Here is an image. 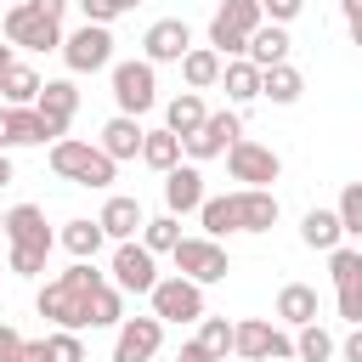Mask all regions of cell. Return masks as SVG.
<instances>
[{
    "mask_svg": "<svg viewBox=\"0 0 362 362\" xmlns=\"http://www.w3.org/2000/svg\"><path fill=\"white\" fill-rule=\"evenodd\" d=\"M96 226H102L113 243L136 238V232L147 226V215H141V198H107V204H102V215H96Z\"/></svg>",
    "mask_w": 362,
    "mask_h": 362,
    "instance_id": "obj_21",
    "label": "cell"
},
{
    "mask_svg": "<svg viewBox=\"0 0 362 362\" xmlns=\"http://www.w3.org/2000/svg\"><path fill=\"white\" fill-rule=\"evenodd\" d=\"M102 238H107V232H102L96 221H68V226H62V249H68L74 260H96Z\"/></svg>",
    "mask_w": 362,
    "mask_h": 362,
    "instance_id": "obj_32",
    "label": "cell"
},
{
    "mask_svg": "<svg viewBox=\"0 0 362 362\" xmlns=\"http://www.w3.org/2000/svg\"><path fill=\"white\" fill-rule=\"evenodd\" d=\"M221 85H226L232 102H255V96H260V68H255L249 57H243V62H226V68H221Z\"/></svg>",
    "mask_w": 362,
    "mask_h": 362,
    "instance_id": "obj_30",
    "label": "cell"
},
{
    "mask_svg": "<svg viewBox=\"0 0 362 362\" xmlns=\"http://www.w3.org/2000/svg\"><path fill=\"white\" fill-rule=\"evenodd\" d=\"M141 243H147L153 255H170V249L181 243V221H175V215H158V221H147V226H141Z\"/></svg>",
    "mask_w": 362,
    "mask_h": 362,
    "instance_id": "obj_33",
    "label": "cell"
},
{
    "mask_svg": "<svg viewBox=\"0 0 362 362\" xmlns=\"http://www.w3.org/2000/svg\"><path fill=\"white\" fill-rule=\"evenodd\" d=\"M17 356H23V334L11 322H0V362H17Z\"/></svg>",
    "mask_w": 362,
    "mask_h": 362,
    "instance_id": "obj_41",
    "label": "cell"
},
{
    "mask_svg": "<svg viewBox=\"0 0 362 362\" xmlns=\"http://www.w3.org/2000/svg\"><path fill=\"white\" fill-rule=\"evenodd\" d=\"M164 204H170V215H187V209H198V204H204V175H198L192 164H175V170H164Z\"/></svg>",
    "mask_w": 362,
    "mask_h": 362,
    "instance_id": "obj_20",
    "label": "cell"
},
{
    "mask_svg": "<svg viewBox=\"0 0 362 362\" xmlns=\"http://www.w3.org/2000/svg\"><path fill=\"white\" fill-rule=\"evenodd\" d=\"M175 362H215V356H209V351H204V345H198V339H187V345H181V356H175Z\"/></svg>",
    "mask_w": 362,
    "mask_h": 362,
    "instance_id": "obj_44",
    "label": "cell"
},
{
    "mask_svg": "<svg viewBox=\"0 0 362 362\" xmlns=\"http://www.w3.org/2000/svg\"><path fill=\"white\" fill-rule=\"evenodd\" d=\"M345 6V23H351V40L362 45V0H339Z\"/></svg>",
    "mask_w": 362,
    "mask_h": 362,
    "instance_id": "obj_43",
    "label": "cell"
},
{
    "mask_svg": "<svg viewBox=\"0 0 362 362\" xmlns=\"http://www.w3.org/2000/svg\"><path fill=\"white\" fill-rule=\"evenodd\" d=\"M107 277L90 266V260H74L57 283H45L40 288V317H51L57 328H90V311H96V288H102Z\"/></svg>",
    "mask_w": 362,
    "mask_h": 362,
    "instance_id": "obj_2",
    "label": "cell"
},
{
    "mask_svg": "<svg viewBox=\"0 0 362 362\" xmlns=\"http://www.w3.org/2000/svg\"><path fill=\"white\" fill-rule=\"evenodd\" d=\"M204 328H198V345L215 356V362H226V351H232V322L226 317H198Z\"/></svg>",
    "mask_w": 362,
    "mask_h": 362,
    "instance_id": "obj_34",
    "label": "cell"
},
{
    "mask_svg": "<svg viewBox=\"0 0 362 362\" xmlns=\"http://www.w3.org/2000/svg\"><path fill=\"white\" fill-rule=\"evenodd\" d=\"M119 311H124V305H119V288H113V283H102V288H96V311H90V328H113V322H119Z\"/></svg>",
    "mask_w": 362,
    "mask_h": 362,
    "instance_id": "obj_37",
    "label": "cell"
},
{
    "mask_svg": "<svg viewBox=\"0 0 362 362\" xmlns=\"http://www.w3.org/2000/svg\"><path fill=\"white\" fill-rule=\"evenodd\" d=\"M147 300H153V317L158 322H198L204 317V283H192L181 272L175 277H158Z\"/></svg>",
    "mask_w": 362,
    "mask_h": 362,
    "instance_id": "obj_6",
    "label": "cell"
},
{
    "mask_svg": "<svg viewBox=\"0 0 362 362\" xmlns=\"http://www.w3.org/2000/svg\"><path fill=\"white\" fill-rule=\"evenodd\" d=\"M294 356H300V362H328V356H334V339H328V328L305 322V328H300V339H294Z\"/></svg>",
    "mask_w": 362,
    "mask_h": 362,
    "instance_id": "obj_35",
    "label": "cell"
},
{
    "mask_svg": "<svg viewBox=\"0 0 362 362\" xmlns=\"http://www.w3.org/2000/svg\"><path fill=\"white\" fill-rule=\"evenodd\" d=\"M243 57H249L255 68H272V62H288V34H283V23H260V28L249 34V45H243Z\"/></svg>",
    "mask_w": 362,
    "mask_h": 362,
    "instance_id": "obj_23",
    "label": "cell"
},
{
    "mask_svg": "<svg viewBox=\"0 0 362 362\" xmlns=\"http://www.w3.org/2000/svg\"><path fill=\"white\" fill-rule=\"evenodd\" d=\"M51 170L62 181H79V187H107L113 181V158L102 147H90V141H74V136L51 141Z\"/></svg>",
    "mask_w": 362,
    "mask_h": 362,
    "instance_id": "obj_4",
    "label": "cell"
},
{
    "mask_svg": "<svg viewBox=\"0 0 362 362\" xmlns=\"http://www.w3.org/2000/svg\"><path fill=\"white\" fill-rule=\"evenodd\" d=\"M221 68H226V57H221L215 45H187V57H181V79H187L192 90H209V85L221 79Z\"/></svg>",
    "mask_w": 362,
    "mask_h": 362,
    "instance_id": "obj_24",
    "label": "cell"
},
{
    "mask_svg": "<svg viewBox=\"0 0 362 362\" xmlns=\"http://www.w3.org/2000/svg\"><path fill=\"white\" fill-rule=\"evenodd\" d=\"M209 113H204V102H198V90H181L170 107H164V130H175V136H192L198 124H204Z\"/></svg>",
    "mask_w": 362,
    "mask_h": 362,
    "instance_id": "obj_29",
    "label": "cell"
},
{
    "mask_svg": "<svg viewBox=\"0 0 362 362\" xmlns=\"http://www.w3.org/2000/svg\"><path fill=\"white\" fill-rule=\"evenodd\" d=\"M62 62H68L74 74H96V68H107V62H113V34H107V23H85V28H74V34L62 40Z\"/></svg>",
    "mask_w": 362,
    "mask_h": 362,
    "instance_id": "obj_10",
    "label": "cell"
},
{
    "mask_svg": "<svg viewBox=\"0 0 362 362\" xmlns=\"http://www.w3.org/2000/svg\"><path fill=\"white\" fill-rule=\"evenodd\" d=\"M28 6H34V11H45V17H57V23H62V6H68V0H28Z\"/></svg>",
    "mask_w": 362,
    "mask_h": 362,
    "instance_id": "obj_46",
    "label": "cell"
},
{
    "mask_svg": "<svg viewBox=\"0 0 362 362\" xmlns=\"http://www.w3.org/2000/svg\"><path fill=\"white\" fill-rule=\"evenodd\" d=\"M6 243H11V272L17 277H34L45 272V255H51V226H45V209L40 204H17L6 209Z\"/></svg>",
    "mask_w": 362,
    "mask_h": 362,
    "instance_id": "obj_3",
    "label": "cell"
},
{
    "mask_svg": "<svg viewBox=\"0 0 362 362\" xmlns=\"http://www.w3.org/2000/svg\"><path fill=\"white\" fill-rule=\"evenodd\" d=\"M226 164H232V181H243V187H266V181H277V170H283V158H277L272 147L243 141V136L226 147Z\"/></svg>",
    "mask_w": 362,
    "mask_h": 362,
    "instance_id": "obj_14",
    "label": "cell"
},
{
    "mask_svg": "<svg viewBox=\"0 0 362 362\" xmlns=\"http://www.w3.org/2000/svg\"><path fill=\"white\" fill-rule=\"evenodd\" d=\"M0 68H11V45H0Z\"/></svg>",
    "mask_w": 362,
    "mask_h": 362,
    "instance_id": "obj_48",
    "label": "cell"
},
{
    "mask_svg": "<svg viewBox=\"0 0 362 362\" xmlns=\"http://www.w3.org/2000/svg\"><path fill=\"white\" fill-rule=\"evenodd\" d=\"M153 283H158V266H153V249L147 243H119L113 249V288L119 294H153Z\"/></svg>",
    "mask_w": 362,
    "mask_h": 362,
    "instance_id": "obj_12",
    "label": "cell"
},
{
    "mask_svg": "<svg viewBox=\"0 0 362 362\" xmlns=\"http://www.w3.org/2000/svg\"><path fill=\"white\" fill-rule=\"evenodd\" d=\"M198 221H204L209 238H226V232H266V226H277V192H266V187H238V192L204 198V204H198Z\"/></svg>",
    "mask_w": 362,
    "mask_h": 362,
    "instance_id": "obj_1",
    "label": "cell"
},
{
    "mask_svg": "<svg viewBox=\"0 0 362 362\" xmlns=\"http://www.w3.org/2000/svg\"><path fill=\"white\" fill-rule=\"evenodd\" d=\"M238 141V113H209L192 136H181V147L192 153V158H215V153H226Z\"/></svg>",
    "mask_w": 362,
    "mask_h": 362,
    "instance_id": "obj_17",
    "label": "cell"
},
{
    "mask_svg": "<svg viewBox=\"0 0 362 362\" xmlns=\"http://www.w3.org/2000/svg\"><path fill=\"white\" fill-rule=\"evenodd\" d=\"M34 141H51L45 119L34 107H0V153L6 147H34Z\"/></svg>",
    "mask_w": 362,
    "mask_h": 362,
    "instance_id": "obj_19",
    "label": "cell"
},
{
    "mask_svg": "<svg viewBox=\"0 0 362 362\" xmlns=\"http://www.w3.org/2000/svg\"><path fill=\"white\" fill-rule=\"evenodd\" d=\"M0 238H6V215H0Z\"/></svg>",
    "mask_w": 362,
    "mask_h": 362,
    "instance_id": "obj_50",
    "label": "cell"
},
{
    "mask_svg": "<svg viewBox=\"0 0 362 362\" xmlns=\"http://www.w3.org/2000/svg\"><path fill=\"white\" fill-rule=\"evenodd\" d=\"M113 102H119V113H136V119L158 102V79H153L147 57L141 62H113Z\"/></svg>",
    "mask_w": 362,
    "mask_h": 362,
    "instance_id": "obj_8",
    "label": "cell"
},
{
    "mask_svg": "<svg viewBox=\"0 0 362 362\" xmlns=\"http://www.w3.org/2000/svg\"><path fill=\"white\" fill-rule=\"evenodd\" d=\"M45 345H51V362H85V345H79V334H74V328H57Z\"/></svg>",
    "mask_w": 362,
    "mask_h": 362,
    "instance_id": "obj_38",
    "label": "cell"
},
{
    "mask_svg": "<svg viewBox=\"0 0 362 362\" xmlns=\"http://www.w3.org/2000/svg\"><path fill=\"white\" fill-rule=\"evenodd\" d=\"M300 238H305V249H339L345 226H339V215H334V209H311V215L300 221Z\"/></svg>",
    "mask_w": 362,
    "mask_h": 362,
    "instance_id": "obj_28",
    "label": "cell"
},
{
    "mask_svg": "<svg viewBox=\"0 0 362 362\" xmlns=\"http://www.w3.org/2000/svg\"><path fill=\"white\" fill-rule=\"evenodd\" d=\"M328 272H334L339 317L356 328V322H362V255H356V249H328Z\"/></svg>",
    "mask_w": 362,
    "mask_h": 362,
    "instance_id": "obj_13",
    "label": "cell"
},
{
    "mask_svg": "<svg viewBox=\"0 0 362 362\" xmlns=\"http://www.w3.org/2000/svg\"><path fill=\"white\" fill-rule=\"evenodd\" d=\"M119 6H124V11H130V6H141V0H119Z\"/></svg>",
    "mask_w": 362,
    "mask_h": 362,
    "instance_id": "obj_49",
    "label": "cell"
},
{
    "mask_svg": "<svg viewBox=\"0 0 362 362\" xmlns=\"http://www.w3.org/2000/svg\"><path fill=\"white\" fill-rule=\"evenodd\" d=\"M164 339L158 317H119V339H113V362H153Z\"/></svg>",
    "mask_w": 362,
    "mask_h": 362,
    "instance_id": "obj_15",
    "label": "cell"
},
{
    "mask_svg": "<svg viewBox=\"0 0 362 362\" xmlns=\"http://www.w3.org/2000/svg\"><path fill=\"white\" fill-rule=\"evenodd\" d=\"M277 317H283L288 328L317 322V288H311V283H283V294H277Z\"/></svg>",
    "mask_w": 362,
    "mask_h": 362,
    "instance_id": "obj_25",
    "label": "cell"
},
{
    "mask_svg": "<svg viewBox=\"0 0 362 362\" xmlns=\"http://www.w3.org/2000/svg\"><path fill=\"white\" fill-rule=\"evenodd\" d=\"M260 0H221V11L209 17V45L221 51V57H243V45H249V34L260 28Z\"/></svg>",
    "mask_w": 362,
    "mask_h": 362,
    "instance_id": "obj_5",
    "label": "cell"
},
{
    "mask_svg": "<svg viewBox=\"0 0 362 362\" xmlns=\"http://www.w3.org/2000/svg\"><path fill=\"white\" fill-rule=\"evenodd\" d=\"M6 40H11V45H28V51H51V45H62V23L45 17V11H34V6L23 0V6L6 11Z\"/></svg>",
    "mask_w": 362,
    "mask_h": 362,
    "instance_id": "obj_11",
    "label": "cell"
},
{
    "mask_svg": "<svg viewBox=\"0 0 362 362\" xmlns=\"http://www.w3.org/2000/svg\"><path fill=\"white\" fill-rule=\"evenodd\" d=\"M345 362H362V322H356L351 339H345Z\"/></svg>",
    "mask_w": 362,
    "mask_h": 362,
    "instance_id": "obj_45",
    "label": "cell"
},
{
    "mask_svg": "<svg viewBox=\"0 0 362 362\" xmlns=\"http://www.w3.org/2000/svg\"><path fill=\"white\" fill-rule=\"evenodd\" d=\"M300 90H305V79H300V68H288V62H272V68H260V96H272L277 107H288V102H300Z\"/></svg>",
    "mask_w": 362,
    "mask_h": 362,
    "instance_id": "obj_27",
    "label": "cell"
},
{
    "mask_svg": "<svg viewBox=\"0 0 362 362\" xmlns=\"http://www.w3.org/2000/svg\"><path fill=\"white\" fill-rule=\"evenodd\" d=\"M334 215H339V226H345L351 238H362V181H351V187L339 192V209H334Z\"/></svg>",
    "mask_w": 362,
    "mask_h": 362,
    "instance_id": "obj_36",
    "label": "cell"
},
{
    "mask_svg": "<svg viewBox=\"0 0 362 362\" xmlns=\"http://www.w3.org/2000/svg\"><path fill=\"white\" fill-rule=\"evenodd\" d=\"M232 351L249 362H283V356H294V339L283 328H272L266 317H249V322H232Z\"/></svg>",
    "mask_w": 362,
    "mask_h": 362,
    "instance_id": "obj_7",
    "label": "cell"
},
{
    "mask_svg": "<svg viewBox=\"0 0 362 362\" xmlns=\"http://www.w3.org/2000/svg\"><path fill=\"white\" fill-rule=\"evenodd\" d=\"M74 107H79V90H74L68 79H45V85H40V96H34V113L45 119L51 141H62V136H68V119H74Z\"/></svg>",
    "mask_w": 362,
    "mask_h": 362,
    "instance_id": "obj_16",
    "label": "cell"
},
{
    "mask_svg": "<svg viewBox=\"0 0 362 362\" xmlns=\"http://www.w3.org/2000/svg\"><path fill=\"white\" fill-rule=\"evenodd\" d=\"M79 11H85V23H113L124 6L119 0H79Z\"/></svg>",
    "mask_w": 362,
    "mask_h": 362,
    "instance_id": "obj_39",
    "label": "cell"
},
{
    "mask_svg": "<svg viewBox=\"0 0 362 362\" xmlns=\"http://www.w3.org/2000/svg\"><path fill=\"white\" fill-rule=\"evenodd\" d=\"M141 158H147L153 170H175V164H181V136H175V130H147V136H141Z\"/></svg>",
    "mask_w": 362,
    "mask_h": 362,
    "instance_id": "obj_31",
    "label": "cell"
},
{
    "mask_svg": "<svg viewBox=\"0 0 362 362\" xmlns=\"http://www.w3.org/2000/svg\"><path fill=\"white\" fill-rule=\"evenodd\" d=\"M141 136H147V130L136 124V113H119V119L102 124V141H96V147L119 164V158H136V153H141Z\"/></svg>",
    "mask_w": 362,
    "mask_h": 362,
    "instance_id": "obj_22",
    "label": "cell"
},
{
    "mask_svg": "<svg viewBox=\"0 0 362 362\" xmlns=\"http://www.w3.org/2000/svg\"><path fill=\"white\" fill-rule=\"evenodd\" d=\"M187 45H192V34H187V23H181V17L153 23V28H147V40H141L147 62H181V57H187Z\"/></svg>",
    "mask_w": 362,
    "mask_h": 362,
    "instance_id": "obj_18",
    "label": "cell"
},
{
    "mask_svg": "<svg viewBox=\"0 0 362 362\" xmlns=\"http://www.w3.org/2000/svg\"><path fill=\"white\" fill-rule=\"evenodd\" d=\"M170 255H175V272L192 277V283H221L232 272V260H226V249L215 238H181Z\"/></svg>",
    "mask_w": 362,
    "mask_h": 362,
    "instance_id": "obj_9",
    "label": "cell"
},
{
    "mask_svg": "<svg viewBox=\"0 0 362 362\" xmlns=\"http://www.w3.org/2000/svg\"><path fill=\"white\" fill-rule=\"evenodd\" d=\"M300 6H305V0H260V11H266L272 23H288V17H300Z\"/></svg>",
    "mask_w": 362,
    "mask_h": 362,
    "instance_id": "obj_40",
    "label": "cell"
},
{
    "mask_svg": "<svg viewBox=\"0 0 362 362\" xmlns=\"http://www.w3.org/2000/svg\"><path fill=\"white\" fill-rule=\"evenodd\" d=\"M6 181H11V158L0 153V187H6Z\"/></svg>",
    "mask_w": 362,
    "mask_h": 362,
    "instance_id": "obj_47",
    "label": "cell"
},
{
    "mask_svg": "<svg viewBox=\"0 0 362 362\" xmlns=\"http://www.w3.org/2000/svg\"><path fill=\"white\" fill-rule=\"evenodd\" d=\"M40 74L34 68H23V62H11V68H0V96H6V107H34V96H40Z\"/></svg>",
    "mask_w": 362,
    "mask_h": 362,
    "instance_id": "obj_26",
    "label": "cell"
},
{
    "mask_svg": "<svg viewBox=\"0 0 362 362\" xmlns=\"http://www.w3.org/2000/svg\"><path fill=\"white\" fill-rule=\"evenodd\" d=\"M17 362H51V345L45 339H23V356Z\"/></svg>",
    "mask_w": 362,
    "mask_h": 362,
    "instance_id": "obj_42",
    "label": "cell"
}]
</instances>
